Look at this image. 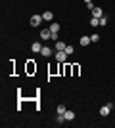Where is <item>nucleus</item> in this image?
Here are the masks:
<instances>
[{
	"mask_svg": "<svg viewBox=\"0 0 115 128\" xmlns=\"http://www.w3.org/2000/svg\"><path fill=\"white\" fill-rule=\"evenodd\" d=\"M111 107H113L111 103H105V105H102V107H100V115H102V117H107V115L111 113Z\"/></svg>",
	"mask_w": 115,
	"mask_h": 128,
	"instance_id": "1",
	"label": "nucleus"
},
{
	"mask_svg": "<svg viewBox=\"0 0 115 128\" xmlns=\"http://www.w3.org/2000/svg\"><path fill=\"white\" fill-rule=\"evenodd\" d=\"M56 61H60V63H63V61H67V52L65 50H61V52H56Z\"/></svg>",
	"mask_w": 115,
	"mask_h": 128,
	"instance_id": "2",
	"label": "nucleus"
},
{
	"mask_svg": "<svg viewBox=\"0 0 115 128\" xmlns=\"http://www.w3.org/2000/svg\"><path fill=\"white\" fill-rule=\"evenodd\" d=\"M42 21H44V19H42V14H40V16H33V17H31V25H33V27H38Z\"/></svg>",
	"mask_w": 115,
	"mask_h": 128,
	"instance_id": "3",
	"label": "nucleus"
},
{
	"mask_svg": "<svg viewBox=\"0 0 115 128\" xmlns=\"http://www.w3.org/2000/svg\"><path fill=\"white\" fill-rule=\"evenodd\" d=\"M40 38H42V40L52 38V31H50V29H42V31H40Z\"/></svg>",
	"mask_w": 115,
	"mask_h": 128,
	"instance_id": "4",
	"label": "nucleus"
},
{
	"mask_svg": "<svg viewBox=\"0 0 115 128\" xmlns=\"http://www.w3.org/2000/svg\"><path fill=\"white\" fill-rule=\"evenodd\" d=\"M92 16H94V17H98V19H100V17H104V10L96 6V8H94V10H92Z\"/></svg>",
	"mask_w": 115,
	"mask_h": 128,
	"instance_id": "5",
	"label": "nucleus"
},
{
	"mask_svg": "<svg viewBox=\"0 0 115 128\" xmlns=\"http://www.w3.org/2000/svg\"><path fill=\"white\" fill-rule=\"evenodd\" d=\"M63 117H65V120H73V118H75V111H71V109H65Z\"/></svg>",
	"mask_w": 115,
	"mask_h": 128,
	"instance_id": "6",
	"label": "nucleus"
},
{
	"mask_svg": "<svg viewBox=\"0 0 115 128\" xmlns=\"http://www.w3.org/2000/svg\"><path fill=\"white\" fill-rule=\"evenodd\" d=\"M40 54H42L44 58H50V56H52V54H54V52H52V50H50L48 46H42V50H40Z\"/></svg>",
	"mask_w": 115,
	"mask_h": 128,
	"instance_id": "7",
	"label": "nucleus"
},
{
	"mask_svg": "<svg viewBox=\"0 0 115 128\" xmlns=\"http://www.w3.org/2000/svg\"><path fill=\"white\" fill-rule=\"evenodd\" d=\"M31 50H33L35 54H40V50H42V44H40V42H33V46H31Z\"/></svg>",
	"mask_w": 115,
	"mask_h": 128,
	"instance_id": "8",
	"label": "nucleus"
},
{
	"mask_svg": "<svg viewBox=\"0 0 115 128\" xmlns=\"http://www.w3.org/2000/svg\"><path fill=\"white\" fill-rule=\"evenodd\" d=\"M42 19H44V21H52V19H54V14H52V12H44V14H42Z\"/></svg>",
	"mask_w": 115,
	"mask_h": 128,
	"instance_id": "9",
	"label": "nucleus"
},
{
	"mask_svg": "<svg viewBox=\"0 0 115 128\" xmlns=\"http://www.w3.org/2000/svg\"><path fill=\"white\" fill-rule=\"evenodd\" d=\"M65 46H67L65 42H61V40H58V42H56V52H61V50H65Z\"/></svg>",
	"mask_w": 115,
	"mask_h": 128,
	"instance_id": "10",
	"label": "nucleus"
},
{
	"mask_svg": "<svg viewBox=\"0 0 115 128\" xmlns=\"http://www.w3.org/2000/svg\"><path fill=\"white\" fill-rule=\"evenodd\" d=\"M90 42H92V40H90V36H81V44H82V46H88Z\"/></svg>",
	"mask_w": 115,
	"mask_h": 128,
	"instance_id": "11",
	"label": "nucleus"
},
{
	"mask_svg": "<svg viewBox=\"0 0 115 128\" xmlns=\"http://www.w3.org/2000/svg\"><path fill=\"white\" fill-rule=\"evenodd\" d=\"M50 31L52 32H60V23H52V25H50Z\"/></svg>",
	"mask_w": 115,
	"mask_h": 128,
	"instance_id": "12",
	"label": "nucleus"
},
{
	"mask_svg": "<svg viewBox=\"0 0 115 128\" xmlns=\"http://www.w3.org/2000/svg\"><path fill=\"white\" fill-rule=\"evenodd\" d=\"M56 122H58V124H63V122H65V117H63V115H58V117H56Z\"/></svg>",
	"mask_w": 115,
	"mask_h": 128,
	"instance_id": "13",
	"label": "nucleus"
},
{
	"mask_svg": "<svg viewBox=\"0 0 115 128\" xmlns=\"http://www.w3.org/2000/svg\"><path fill=\"white\" fill-rule=\"evenodd\" d=\"M90 25H92V27H98L100 25V19H98V17H92V19H90Z\"/></svg>",
	"mask_w": 115,
	"mask_h": 128,
	"instance_id": "14",
	"label": "nucleus"
},
{
	"mask_svg": "<svg viewBox=\"0 0 115 128\" xmlns=\"http://www.w3.org/2000/svg\"><path fill=\"white\" fill-rule=\"evenodd\" d=\"M105 25H107V17H100V27H105Z\"/></svg>",
	"mask_w": 115,
	"mask_h": 128,
	"instance_id": "15",
	"label": "nucleus"
},
{
	"mask_svg": "<svg viewBox=\"0 0 115 128\" xmlns=\"http://www.w3.org/2000/svg\"><path fill=\"white\" fill-rule=\"evenodd\" d=\"M65 113V105H58V115H63Z\"/></svg>",
	"mask_w": 115,
	"mask_h": 128,
	"instance_id": "16",
	"label": "nucleus"
},
{
	"mask_svg": "<svg viewBox=\"0 0 115 128\" xmlns=\"http://www.w3.org/2000/svg\"><path fill=\"white\" fill-rule=\"evenodd\" d=\"M65 52H67V56H71V54L75 52V48H73V46H65Z\"/></svg>",
	"mask_w": 115,
	"mask_h": 128,
	"instance_id": "17",
	"label": "nucleus"
},
{
	"mask_svg": "<svg viewBox=\"0 0 115 128\" xmlns=\"http://www.w3.org/2000/svg\"><path fill=\"white\" fill-rule=\"evenodd\" d=\"M90 40H92V42H98V40H100V36H98V34H96V32H94L92 36H90Z\"/></svg>",
	"mask_w": 115,
	"mask_h": 128,
	"instance_id": "18",
	"label": "nucleus"
},
{
	"mask_svg": "<svg viewBox=\"0 0 115 128\" xmlns=\"http://www.w3.org/2000/svg\"><path fill=\"white\" fill-rule=\"evenodd\" d=\"M84 2H86V4H88V2H92V0H84Z\"/></svg>",
	"mask_w": 115,
	"mask_h": 128,
	"instance_id": "19",
	"label": "nucleus"
}]
</instances>
